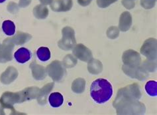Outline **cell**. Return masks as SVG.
Returning a JSON list of instances; mask_svg holds the SVG:
<instances>
[{
	"label": "cell",
	"instance_id": "cell-1",
	"mask_svg": "<svg viewBox=\"0 0 157 115\" xmlns=\"http://www.w3.org/2000/svg\"><path fill=\"white\" fill-rule=\"evenodd\" d=\"M141 97L140 88L137 83L129 85L119 90L113 102L118 114H137L145 111L144 105L139 100Z\"/></svg>",
	"mask_w": 157,
	"mask_h": 115
},
{
	"label": "cell",
	"instance_id": "cell-2",
	"mask_svg": "<svg viewBox=\"0 0 157 115\" xmlns=\"http://www.w3.org/2000/svg\"><path fill=\"white\" fill-rule=\"evenodd\" d=\"M112 85L106 79H96L91 85V97L98 104H104L107 101H108L112 97Z\"/></svg>",
	"mask_w": 157,
	"mask_h": 115
},
{
	"label": "cell",
	"instance_id": "cell-3",
	"mask_svg": "<svg viewBox=\"0 0 157 115\" xmlns=\"http://www.w3.org/2000/svg\"><path fill=\"white\" fill-rule=\"evenodd\" d=\"M26 101L23 91L17 93L5 92L0 98V104L3 109H11L13 112H16L13 105L17 103H22Z\"/></svg>",
	"mask_w": 157,
	"mask_h": 115
},
{
	"label": "cell",
	"instance_id": "cell-4",
	"mask_svg": "<svg viewBox=\"0 0 157 115\" xmlns=\"http://www.w3.org/2000/svg\"><path fill=\"white\" fill-rule=\"evenodd\" d=\"M62 34H63V38L58 43L59 47L65 51L73 49L76 43L73 29L70 27H65L62 30Z\"/></svg>",
	"mask_w": 157,
	"mask_h": 115
},
{
	"label": "cell",
	"instance_id": "cell-5",
	"mask_svg": "<svg viewBox=\"0 0 157 115\" xmlns=\"http://www.w3.org/2000/svg\"><path fill=\"white\" fill-rule=\"evenodd\" d=\"M47 73L51 79L56 82L63 80L66 75V69L60 61H54L47 67Z\"/></svg>",
	"mask_w": 157,
	"mask_h": 115
},
{
	"label": "cell",
	"instance_id": "cell-6",
	"mask_svg": "<svg viewBox=\"0 0 157 115\" xmlns=\"http://www.w3.org/2000/svg\"><path fill=\"white\" fill-rule=\"evenodd\" d=\"M15 44L11 38H7L0 45V63H5L12 60Z\"/></svg>",
	"mask_w": 157,
	"mask_h": 115
},
{
	"label": "cell",
	"instance_id": "cell-7",
	"mask_svg": "<svg viewBox=\"0 0 157 115\" xmlns=\"http://www.w3.org/2000/svg\"><path fill=\"white\" fill-rule=\"evenodd\" d=\"M141 54L145 56L148 60L153 61L156 59V40L153 38L147 39L140 49Z\"/></svg>",
	"mask_w": 157,
	"mask_h": 115
},
{
	"label": "cell",
	"instance_id": "cell-8",
	"mask_svg": "<svg viewBox=\"0 0 157 115\" xmlns=\"http://www.w3.org/2000/svg\"><path fill=\"white\" fill-rule=\"evenodd\" d=\"M122 59L124 65L130 67L140 66L141 61L139 53L133 50H128L124 52Z\"/></svg>",
	"mask_w": 157,
	"mask_h": 115
},
{
	"label": "cell",
	"instance_id": "cell-9",
	"mask_svg": "<svg viewBox=\"0 0 157 115\" xmlns=\"http://www.w3.org/2000/svg\"><path fill=\"white\" fill-rule=\"evenodd\" d=\"M72 53L76 58L85 62H88L93 59L92 52L82 44H78L75 47H74Z\"/></svg>",
	"mask_w": 157,
	"mask_h": 115
},
{
	"label": "cell",
	"instance_id": "cell-10",
	"mask_svg": "<svg viewBox=\"0 0 157 115\" xmlns=\"http://www.w3.org/2000/svg\"><path fill=\"white\" fill-rule=\"evenodd\" d=\"M122 68L124 73L127 74L128 76L131 77V78H135V79H137L139 81H143L148 76V74L145 70L140 66L130 67L124 65Z\"/></svg>",
	"mask_w": 157,
	"mask_h": 115
},
{
	"label": "cell",
	"instance_id": "cell-11",
	"mask_svg": "<svg viewBox=\"0 0 157 115\" xmlns=\"http://www.w3.org/2000/svg\"><path fill=\"white\" fill-rule=\"evenodd\" d=\"M18 75L19 73L17 70L13 67L10 66L0 76V81L3 85H10L17 79Z\"/></svg>",
	"mask_w": 157,
	"mask_h": 115
},
{
	"label": "cell",
	"instance_id": "cell-12",
	"mask_svg": "<svg viewBox=\"0 0 157 115\" xmlns=\"http://www.w3.org/2000/svg\"><path fill=\"white\" fill-rule=\"evenodd\" d=\"M72 7V0H54L51 3V9L56 12L69 11Z\"/></svg>",
	"mask_w": 157,
	"mask_h": 115
},
{
	"label": "cell",
	"instance_id": "cell-13",
	"mask_svg": "<svg viewBox=\"0 0 157 115\" xmlns=\"http://www.w3.org/2000/svg\"><path fill=\"white\" fill-rule=\"evenodd\" d=\"M30 67L31 69L32 75L35 79L37 81H41L45 79L47 77V70L42 65L36 64L35 62L31 64Z\"/></svg>",
	"mask_w": 157,
	"mask_h": 115
},
{
	"label": "cell",
	"instance_id": "cell-14",
	"mask_svg": "<svg viewBox=\"0 0 157 115\" xmlns=\"http://www.w3.org/2000/svg\"><path fill=\"white\" fill-rule=\"evenodd\" d=\"M54 85H55L54 83H49L45 85L42 89H40L39 95L36 98L39 104H40V105H44L47 103V97L53 89Z\"/></svg>",
	"mask_w": 157,
	"mask_h": 115
},
{
	"label": "cell",
	"instance_id": "cell-15",
	"mask_svg": "<svg viewBox=\"0 0 157 115\" xmlns=\"http://www.w3.org/2000/svg\"><path fill=\"white\" fill-rule=\"evenodd\" d=\"M14 57L15 60L19 63H25L29 61L31 54L30 51L27 49V48L21 47L19 48L18 50L14 53Z\"/></svg>",
	"mask_w": 157,
	"mask_h": 115
},
{
	"label": "cell",
	"instance_id": "cell-16",
	"mask_svg": "<svg viewBox=\"0 0 157 115\" xmlns=\"http://www.w3.org/2000/svg\"><path fill=\"white\" fill-rule=\"evenodd\" d=\"M132 23V18L129 12H124L121 14L119 21V29L122 31H126L130 28Z\"/></svg>",
	"mask_w": 157,
	"mask_h": 115
},
{
	"label": "cell",
	"instance_id": "cell-17",
	"mask_svg": "<svg viewBox=\"0 0 157 115\" xmlns=\"http://www.w3.org/2000/svg\"><path fill=\"white\" fill-rule=\"evenodd\" d=\"M48 102L54 108H58L64 102V97L60 93H53L48 97Z\"/></svg>",
	"mask_w": 157,
	"mask_h": 115
},
{
	"label": "cell",
	"instance_id": "cell-18",
	"mask_svg": "<svg viewBox=\"0 0 157 115\" xmlns=\"http://www.w3.org/2000/svg\"><path fill=\"white\" fill-rule=\"evenodd\" d=\"M31 38L32 36L30 34L19 31L17 35L14 36L13 38H12L11 39L15 45L20 46V45H23L28 42Z\"/></svg>",
	"mask_w": 157,
	"mask_h": 115
},
{
	"label": "cell",
	"instance_id": "cell-19",
	"mask_svg": "<svg viewBox=\"0 0 157 115\" xmlns=\"http://www.w3.org/2000/svg\"><path fill=\"white\" fill-rule=\"evenodd\" d=\"M33 14L37 19H45L48 15V8L44 5H39L33 10Z\"/></svg>",
	"mask_w": 157,
	"mask_h": 115
},
{
	"label": "cell",
	"instance_id": "cell-20",
	"mask_svg": "<svg viewBox=\"0 0 157 115\" xmlns=\"http://www.w3.org/2000/svg\"><path fill=\"white\" fill-rule=\"evenodd\" d=\"M2 30L6 35L12 36L15 33V26L11 20H6V21H4L2 24Z\"/></svg>",
	"mask_w": 157,
	"mask_h": 115
},
{
	"label": "cell",
	"instance_id": "cell-21",
	"mask_svg": "<svg viewBox=\"0 0 157 115\" xmlns=\"http://www.w3.org/2000/svg\"><path fill=\"white\" fill-rule=\"evenodd\" d=\"M86 81L84 79L79 78L74 81L72 85V89L73 92L76 93H83L85 89Z\"/></svg>",
	"mask_w": 157,
	"mask_h": 115
},
{
	"label": "cell",
	"instance_id": "cell-22",
	"mask_svg": "<svg viewBox=\"0 0 157 115\" xmlns=\"http://www.w3.org/2000/svg\"><path fill=\"white\" fill-rule=\"evenodd\" d=\"M88 71L92 74H98L102 71V65L100 61L92 59L88 63Z\"/></svg>",
	"mask_w": 157,
	"mask_h": 115
},
{
	"label": "cell",
	"instance_id": "cell-23",
	"mask_svg": "<svg viewBox=\"0 0 157 115\" xmlns=\"http://www.w3.org/2000/svg\"><path fill=\"white\" fill-rule=\"evenodd\" d=\"M36 55L41 61H47L51 58V51L48 47H41L37 50Z\"/></svg>",
	"mask_w": 157,
	"mask_h": 115
},
{
	"label": "cell",
	"instance_id": "cell-24",
	"mask_svg": "<svg viewBox=\"0 0 157 115\" xmlns=\"http://www.w3.org/2000/svg\"><path fill=\"white\" fill-rule=\"evenodd\" d=\"M145 90L148 94L151 97L157 95V83L155 81H150L145 85Z\"/></svg>",
	"mask_w": 157,
	"mask_h": 115
},
{
	"label": "cell",
	"instance_id": "cell-25",
	"mask_svg": "<svg viewBox=\"0 0 157 115\" xmlns=\"http://www.w3.org/2000/svg\"><path fill=\"white\" fill-rule=\"evenodd\" d=\"M77 63V60L72 55H67L63 60V65L66 68H71L75 66Z\"/></svg>",
	"mask_w": 157,
	"mask_h": 115
},
{
	"label": "cell",
	"instance_id": "cell-26",
	"mask_svg": "<svg viewBox=\"0 0 157 115\" xmlns=\"http://www.w3.org/2000/svg\"><path fill=\"white\" fill-rule=\"evenodd\" d=\"M117 0H98L97 3L99 7H107L111 3L115 2Z\"/></svg>",
	"mask_w": 157,
	"mask_h": 115
},
{
	"label": "cell",
	"instance_id": "cell-27",
	"mask_svg": "<svg viewBox=\"0 0 157 115\" xmlns=\"http://www.w3.org/2000/svg\"><path fill=\"white\" fill-rule=\"evenodd\" d=\"M155 2L156 0H142L141 5L147 9H149V8H152L155 6Z\"/></svg>",
	"mask_w": 157,
	"mask_h": 115
},
{
	"label": "cell",
	"instance_id": "cell-28",
	"mask_svg": "<svg viewBox=\"0 0 157 115\" xmlns=\"http://www.w3.org/2000/svg\"><path fill=\"white\" fill-rule=\"evenodd\" d=\"M7 10L10 12H11V13H13V14L16 13V12H17L18 11V7L17 6V4L13 2L10 3L8 4Z\"/></svg>",
	"mask_w": 157,
	"mask_h": 115
},
{
	"label": "cell",
	"instance_id": "cell-29",
	"mask_svg": "<svg viewBox=\"0 0 157 115\" xmlns=\"http://www.w3.org/2000/svg\"><path fill=\"white\" fill-rule=\"evenodd\" d=\"M31 0H20L19 6L21 7H27L31 3Z\"/></svg>",
	"mask_w": 157,
	"mask_h": 115
},
{
	"label": "cell",
	"instance_id": "cell-30",
	"mask_svg": "<svg viewBox=\"0 0 157 115\" xmlns=\"http://www.w3.org/2000/svg\"><path fill=\"white\" fill-rule=\"evenodd\" d=\"M92 1V0H78V2L82 6H87Z\"/></svg>",
	"mask_w": 157,
	"mask_h": 115
},
{
	"label": "cell",
	"instance_id": "cell-31",
	"mask_svg": "<svg viewBox=\"0 0 157 115\" xmlns=\"http://www.w3.org/2000/svg\"><path fill=\"white\" fill-rule=\"evenodd\" d=\"M40 2L43 4L44 6L48 5V4H51L53 0H39Z\"/></svg>",
	"mask_w": 157,
	"mask_h": 115
},
{
	"label": "cell",
	"instance_id": "cell-32",
	"mask_svg": "<svg viewBox=\"0 0 157 115\" xmlns=\"http://www.w3.org/2000/svg\"><path fill=\"white\" fill-rule=\"evenodd\" d=\"M0 114H5V113H4L3 108L1 104H0Z\"/></svg>",
	"mask_w": 157,
	"mask_h": 115
},
{
	"label": "cell",
	"instance_id": "cell-33",
	"mask_svg": "<svg viewBox=\"0 0 157 115\" xmlns=\"http://www.w3.org/2000/svg\"><path fill=\"white\" fill-rule=\"evenodd\" d=\"M6 1V0H0V3H3V2H5Z\"/></svg>",
	"mask_w": 157,
	"mask_h": 115
},
{
	"label": "cell",
	"instance_id": "cell-34",
	"mask_svg": "<svg viewBox=\"0 0 157 115\" xmlns=\"http://www.w3.org/2000/svg\"><path fill=\"white\" fill-rule=\"evenodd\" d=\"M128 1H129V2H131H131H133L134 0H128Z\"/></svg>",
	"mask_w": 157,
	"mask_h": 115
}]
</instances>
